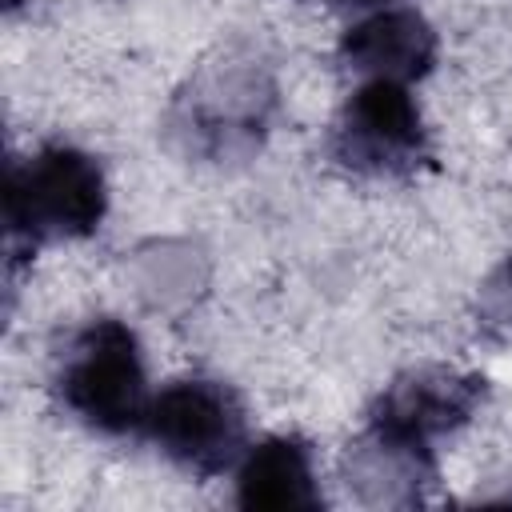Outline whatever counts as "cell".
<instances>
[{
    "instance_id": "obj_5",
    "label": "cell",
    "mask_w": 512,
    "mask_h": 512,
    "mask_svg": "<svg viewBox=\"0 0 512 512\" xmlns=\"http://www.w3.org/2000/svg\"><path fill=\"white\" fill-rule=\"evenodd\" d=\"M328 152L340 168L372 180H408L432 164V140L408 84L364 80L340 108Z\"/></svg>"
},
{
    "instance_id": "obj_10",
    "label": "cell",
    "mask_w": 512,
    "mask_h": 512,
    "mask_svg": "<svg viewBox=\"0 0 512 512\" xmlns=\"http://www.w3.org/2000/svg\"><path fill=\"white\" fill-rule=\"evenodd\" d=\"M476 312L488 328H500V332H512V256L480 284V296H476Z\"/></svg>"
},
{
    "instance_id": "obj_1",
    "label": "cell",
    "mask_w": 512,
    "mask_h": 512,
    "mask_svg": "<svg viewBox=\"0 0 512 512\" xmlns=\"http://www.w3.org/2000/svg\"><path fill=\"white\" fill-rule=\"evenodd\" d=\"M276 112V84L252 56H220L176 92L168 112L172 140L208 164L248 160Z\"/></svg>"
},
{
    "instance_id": "obj_4",
    "label": "cell",
    "mask_w": 512,
    "mask_h": 512,
    "mask_svg": "<svg viewBox=\"0 0 512 512\" xmlns=\"http://www.w3.org/2000/svg\"><path fill=\"white\" fill-rule=\"evenodd\" d=\"M140 432L188 476L212 480L248 452V420L236 392L208 376L172 380L148 400Z\"/></svg>"
},
{
    "instance_id": "obj_3",
    "label": "cell",
    "mask_w": 512,
    "mask_h": 512,
    "mask_svg": "<svg viewBox=\"0 0 512 512\" xmlns=\"http://www.w3.org/2000/svg\"><path fill=\"white\" fill-rule=\"evenodd\" d=\"M56 392L64 408L96 432L120 436L140 428L152 396L132 328L112 316L84 324L64 348Z\"/></svg>"
},
{
    "instance_id": "obj_6",
    "label": "cell",
    "mask_w": 512,
    "mask_h": 512,
    "mask_svg": "<svg viewBox=\"0 0 512 512\" xmlns=\"http://www.w3.org/2000/svg\"><path fill=\"white\" fill-rule=\"evenodd\" d=\"M488 396V380L480 372H460V368H412L400 372L368 408V428L400 440V444H416V448H432L440 436L464 428L476 408Z\"/></svg>"
},
{
    "instance_id": "obj_11",
    "label": "cell",
    "mask_w": 512,
    "mask_h": 512,
    "mask_svg": "<svg viewBox=\"0 0 512 512\" xmlns=\"http://www.w3.org/2000/svg\"><path fill=\"white\" fill-rule=\"evenodd\" d=\"M328 4H384V0H328Z\"/></svg>"
},
{
    "instance_id": "obj_8",
    "label": "cell",
    "mask_w": 512,
    "mask_h": 512,
    "mask_svg": "<svg viewBox=\"0 0 512 512\" xmlns=\"http://www.w3.org/2000/svg\"><path fill=\"white\" fill-rule=\"evenodd\" d=\"M236 504L240 508H276V512H312L324 504L312 448L300 436H268L240 456L236 468Z\"/></svg>"
},
{
    "instance_id": "obj_2",
    "label": "cell",
    "mask_w": 512,
    "mask_h": 512,
    "mask_svg": "<svg viewBox=\"0 0 512 512\" xmlns=\"http://www.w3.org/2000/svg\"><path fill=\"white\" fill-rule=\"evenodd\" d=\"M108 212V184L100 164L72 144H44L8 164L4 228L12 248H40L52 240H80L100 228Z\"/></svg>"
},
{
    "instance_id": "obj_9",
    "label": "cell",
    "mask_w": 512,
    "mask_h": 512,
    "mask_svg": "<svg viewBox=\"0 0 512 512\" xmlns=\"http://www.w3.org/2000/svg\"><path fill=\"white\" fill-rule=\"evenodd\" d=\"M348 484L368 504H420L436 484V452L388 440L372 428L348 448Z\"/></svg>"
},
{
    "instance_id": "obj_7",
    "label": "cell",
    "mask_w": 512,
    "mask_h": 512,
    "mask_svg": "<svg viewBox=\"0 0 512 512\" xmlns=\"http://www.w3.org/2000/svg\"><path fill=\"white\" fill-rule=\"evenodd\" d=\"M340 64L364 80L412 84L436 64V32L412 8H384L340 36Z\"/></svg>"
}]
</instances>
